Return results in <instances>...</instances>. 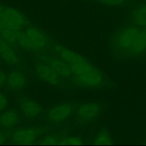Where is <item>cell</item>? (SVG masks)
Returning a JSON list of instances; mask_svg holds the SVG:
<instances>
[{
  "mask_svg": "<svg viewBox=\"0 0 146 146\" xmlns=\"http://www.w3.org/2000/svg\"><path fill=\"white\" fill-rule=\"evenodd\" d=\"M0 20L14 31H19L30 25L28 18L19 10L0 4Z\"/></svg>",
  "mask_w": 146,
  "mask_h": 146,
  "instance_id": "6",
  "label": "cell"
},
{
  "mask_svg": "<svg viewBox=\"0 0 146 146\" xmlns=\"http://www.w3.org/2000/svg\"><path fill=\"white\" fill-rule=\"evenodd\" d=\"M64 136H61L58 134L56 135H46L43 137L39 142L41 145H59L61 140Z\"/></svg>",
  "mask_w": 146,
  "mask_h": 146,
  "instance_id": "17",
  "label": "cell"
},
{
  "mask_svg": "<svg viewBox=\"0 0 146 146\" xmlns=\"http://www.w3.org/2000/svg\"><path fill=\"white\" fill-rule=\"evenodd\" d=\"M9 106V99L7 96L0 93V112L5 111Z\"/></svg>",
  "mask_w": 146,
  "mask_h": 146,
  "instance_id": "20",
  "label": "cell"
},
{
  "mask_svg": "<svg viewBox=\"0 0 146 146\" xmlns=\"http://www.w3.org/2000/svg\"><path fill=\"white\" fill-rule=\"evenodd\" d=\"M113 54L121 58H133L146 52V29L133 25L122 27L114 31L110 40Z\"/></svg>",
  "mask_w": 146,
  "mask_h": 146,
  "instance_id": "2",
  "label": "cell"
},
{
  "mask_svg": "<svg viewBox=\"0 0 146 146\" xmlns=\"http://www.w3.org/2000/svg\"><path fill=\"white\" fill-rule=\"evenodd\" d=\"M76 106L72 102H63L50 107L45 112V120L52 125H60L69 119L75 113Z\"/></svg>",
  "mask_w": 146,
  "mask_h": 146,
  "instance_id": "5",
  "label": "cell"
},
{
  "mask_svg": "<svg viewBox=\"0 0 146 146\" xmlns=\"http://www.w3.org/2000/svg\"><path fill=\"white\" fill-rule=\"evenodd\" d=\"M131 25L146 29V4H141L133 9L130 14Z\"/></svg>",
  "mask_w": 146,
  "mask_h": 146,
  "instance_id": "14",
  "label": "cell"
},
{
  "mask_svg": "<svg viewBox=\"0 0 146 146\" xmlns=\"http://www.w3.org/2000/svg\"><path fill=\"white\" fill-rule=\"evenodd\" d=\"M17 104L21 115L28 120L36 119L43 113V108L41 104L29 97H19L17 100Z\"/></svg>",
  "mask_w": 146,
  "mask_h": 146,
  "instance_id": "10",
  "label": "cell"
},
{
  "mask_svg": "<svg viewBox=\"0 0 146 146\" xmlns=\"http://www.w3.org/2000/svg\"><path fill=\"white\" fill-rule=\"evenodd\" d=\"M83 144H84L83 139L78 136L64 137L59 143V145H79Z\"/></svg>",
  "mask_w": 146,
  "mask_h": 146,
  "instance_id": "18",
  "label": "cell"
},
{
  "mask_svg": "<svg viewBox=\"0 0 146 146\" xmlns=\"http://www.w3.org/2000/svg\"><path fill=\"white\" fill-rule=\"evenodd\" d=\"M0 57L11 66L18 67L21 64V58L10 44L0 38Z\"/></svg>",
  "mask_w": 146,
  "mask_h": 146,
  "instance_id": "11",
  "label": "cell"
},
{
  "mask_svg": "<svg viewBox=\"0 0 146 146\" xmlns=\"http://www.w3.org/2000/svg\"><path fill=\"white\" fill-rule=\"evenodd\" d=\"M21 122V115L14 109L7 110L0 115V127L5 131L14 129Z\"/></svg>",
  "mask_w": 146,
  "mask_h": 146,
  "instance_id": "12",
  "label": "cell"
},
{
  "mask_svg": "<svg viewBox=\"0 0 146 146\" xmlns=\"http://www.w3.org/2000/svg\"><path fill=\"white\" fill-rule=\"evenodd\" d=\"M37 60L48 65L56 72L60 76L62 77L69 86L74 85V74L69 66L59 57L48 52L37 54Z\"/></svg>",
  "mask_w": 146,
  "mask_h": 146,
  "instance_id": "4",
  "label": "cell"
},
{
  "mask_svg": "<svg viewBox=\"0 0 146 146\" xmlns=\"http://www.w3.org/2000/svg\"><path fill=\"white\" fill-rule=\"evenodd\" d=\"M34 71L37 78L48 85L58 88H65L69 86L62 77L41 61H37L35 62Z\"/></svg>",
  "mask_w": 146,
  "mask_h": 146,
  "instance_id": "9",
  "label": "cell"
},
{
  "mask_svg": "<svg viewBox=\"0 0 146 146\" xmlns=\"http://www.w3.org/2000/svg\"><path fill=\"white\" fill-rule=\"evenodd\" d=\"M7 75L2 70H0V88L7 84Z\"/></svg>",
  "mask_w": 146,
  "mask_h": 146,
  "instance_id": "22",
  "label": "cell"
},
{
  "mask_svg": "<svg viewBox=\"0 0 146 146\" xmlns=\"http://www.w3.org/2000/svg\"><path fill=\"white\" fill-rule=\"evenodd\" d=\"M102 113V107L96 102H86L81 104L74 113L76 123L78 125H87L99 118Z\"/></svg>",
  "mask_w": 146,
  "mask_h": 146,
  "instance_id": "8",
  "label": "cell"
},
{
  "mask_svg": "<svg viewBox=\"0 0 146 146\" xmlns=\"http://www.w3.org/2000/svg\"><path fill=\"white\" fill-rule=\"evenodd\" d=\"M50 128L46 126H31L17 129L11 134V139L17 144L29 145L48 134Z\"/></svg>",
  "mask_w": 146,
  "mask_h": 146,
  "instance_id": "7",
  "label": "cell"
},
{
  "mask_svg": "<svg viewBox=\"0 0 146 146\" xmlns=\"http://www.w3.org/2000/svg\"><path fill=\"white\" fill-rule=\"evenodd\" d=\"M113 140L112 136L107 130L102 129L96 135L93 140V144L97 145H113Z\"/></svg>",
  "mask_w": 146,
  "mask_h": 146,
  "instance_id": "16",
  "label": "cell"
},
{
  "mask_svg": "<svg viewBox=\"0 0 146 146\" xmlns=\"http://www.w3.org/2000/svg\"><path fill=\"white\" fill-rule=\"evenodd\" d=\"M101 5L108 7H121L126 4L128 0H94Z\"/></svg>",
  "mask_w": 146,
  "mask_h": 146,
  "instance_id": "19",
  "label": "cell"
},
{
  "mask_svg": "<svg viewBox=\"0 0 146 146\" xmlns=\"http://www.w3.org/2000/svg\"><path fill=\"white\" fill-rule=\"evenodd\" d=\"M27 84V76L22 71H19V70H12L7 76V85L11 91H21L25 88Z\"/></svg>",
  "mask_w": 146,
  "mask_h": 146,
  "instance_id": "13",
  "label": "cell"
},
{
  "mask_svg": "<svg viewBox=\"0 0 146 146\" xmlns=\"http://www.w3.org/2000/svg\"><path fill=\"white\" fill-rule=\"evenodd\" d=\"M48 52L59 57L69 66L74 74V86L98 89L111 85L108 77L84 56L54 42Z\"/></svg>",
  "mask_w": 146,
  "mask_h": 146,
  "instance_id": "1",
  "label": "cell"
},
{
  "mask_svg": "<svg viewBox=\"0 0 146 146\" xmlns=\"http://www.w3.org/2000/svg\"><path fill=\"white\" fill-rule=\"evenodd\" d=\"M17 43L21 48L36 55L48 51L54 44L47 33L31 25L17 32Z\"/></svg>",
  "mask_w": 146,
  "mask_h": 146,
  "instance_id": "3",
  "label": "cell"
},
{
  "mask_svg": "<svg viewBox=\"0 0 146 146\" xmlns=\"http://www.w3.org/2000/svg\"><path fill=\"white\" fill-rule=\"evenodd\" d=\"M18 31H14L0 20V36L9 44H17V34Z\"/></svg>",
  "mask_w": 146,
  "mask_h": 146,
  "instance_id": "15",
  "label": "cell"
},
{
  "mask_svg": "<svg viewBox=\"0 0 146 146\" xmlns=\"http://www.w3.org/2000/svg\"><path fill=\"white\" fill-rule=\"evenodd\" d=\"M11 134L7 131H0V144H3L11 139Z\"/></svg>",
  "mask_w": 146,
  "mask_h": 146,
  "instance_id": "21",
  "label": "cell"
}]
</instances>
